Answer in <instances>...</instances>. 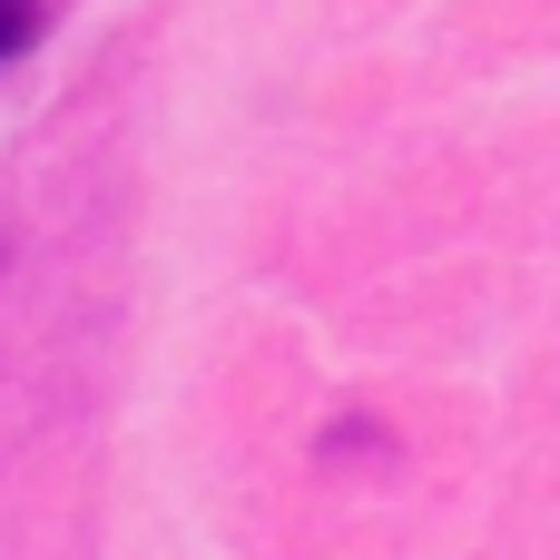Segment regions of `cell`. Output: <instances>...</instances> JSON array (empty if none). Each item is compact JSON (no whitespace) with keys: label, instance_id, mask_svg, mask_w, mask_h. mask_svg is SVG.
Here are the masks:
<instances>
[{"label":"cell","instance_id":"cell-1","mask_svg":"<svg viewBox=\"0 0 560 560\" xmlns=\"http://www.w3.org/2000/svg\"><path fill=\"white\" fill-rule=\"evenodd\" d=\"M39 39V0H0V59H20Z\"/></svg>","mask_w":560,"mask_h":560}]
</instances>
